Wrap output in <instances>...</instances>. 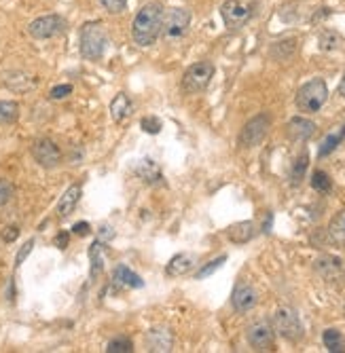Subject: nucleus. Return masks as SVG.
Masks as SVG:
<instances>
[{"label":"nucleus","instance_id":"58836bf2","mask_svg":"<svg viewBox=\"0 0 345 353\" xmlns=\"http://www.w3.org/2000/svg\"><path fill=\"white\" fill-rule=\"evenodd\" d=\"M68 239H70V235H68L66 231H62V233H60V235H57V237H55V246L60 248V250H64V248L68 246Z\"/></svg>","mask_w":345,"mask_h":353},{"label":"nucleus","instance_id":"473e14b6","mask_svg":"<svg viewBox=\"0 0 345 353\" xmlns=\"http://www.w3.org/2000/svg\"><path fill=\"white\" fill-rule=\"evenodd\" d=\"M100 3L108 13H121L127 7V0H100Z\"/></svg>","mask_w":345,"mask_h":353},{"label":"nucleus","instance_id":"7ed1b4c3","mask_svg":"<svg viewBox=\"0 0 345 353\" xmlns=\"http://www.w3.org/2000/svg\"><path fill=\"white\" fill-rule=\"evenodd\" d=\"M328 100V87L322 78H313L305 83L297 92V108L301 112H318Z\"/></svg>","mask_w":345,"mask_h":353},{"label":"nucleus","instance_id":"9d476101","mask_svg":"<svg viewBox=\"0 0 345 353\" xmlns=\"http://www.w3.org/2000/svg\"><path fill=\"white\" fill-rule=\"evenodd\" d=\"M64 28H66V21L60 15H45L28 25V32L39 41H45V39H53L60 32H64Z\"/></svg>","mask_w":345,"mask_h":353},{"label":"nucleus","instance_id":"a19ab883","mask_svg":"<svg viewBox=\"0 0 345 353\" xmlns=\"http://www.w3.org/2000/svg\"><path fill=\"white\" fill-rule=\"evenodd\" d=\"M271 220H273V216L267 214V220L263 222V233H271Z\"/></svg>","mask_w":345,"mask_h":353},{"label":"nucleus","instance_id":"b1692460","mask_svg":"<svg viewBox=\"0 0 345 353\" xmlns=\"http://www.w3.org/2000/svg\"><path fill=\"white\" fill-rule=\"evenodd\" d=\"M322 341H324V347H326L328 351H333V353H343V351H345V336H343V332H339L337 328L324 330Z\"/></svg>","mask_w":345,"mask_h":353},{"label":"nucleus","instance_id":"4be33fe9","mask_svg":"<svg viewBox=\"0 0 345 353\" xmlns=\"http://www.w3.org/2000/svg\"><path fill=\"white\" fill-rule=\"evenodd\" d=\"M90 262H92L90 275H92V279H96L104 269V246H102V242H94L90 246Z\"/></svg>","mask_w":345,"mask_h":353},{"label":"nucleus","instance_id":"39448f33","mask_svg":"<svg viewBox=\"0 0 345 353\" xmlns=\"http://www.w3.org/2000/svg\"><path fill=\"white\" fill-rule=\"evenodd\" d=\"M273 330L291 343H297L303 339V326L299 315L291 307H280L273 315Z\"/></svg>","mask_w":345,"mask_h":353},{"label":"nucleus","instance_id":"393cba45","mask_svg":"<svg viewBox=\"0 0 345 353\" xmlns=\"http://www.w3.org/2000/svg\"><path fill=\"white\" fill-rule=\"evenodd\" d=\"M343 140H345V127L335 129L333 133H328V136L324 138V142H322V146H320V153H318V155H320V157H328Z\"/></svg>","mask_w":345,"mask_h":353},{"label":"nucleus","instance_id":"f8f14e48","mask_svg":"<svg viewBox=\"0 0 345 353\" xmlns=\"http://www.w3.org/2000/svg\"><path fill=\"white\" fill-rule=\"evenodd\" d=\"M313 269L328 284H343L345 281V262L337 256H322L313 262Z\"/></svg>","mask_w":345,"mask_h":353},{"label":"nucleus","instance_id":"a211bd4d","mask_svg":"<svg viewBox=\"0 0 345 353\" xmlns=\"http://www.w3.org/2000/svg\"><path fill=\"white\" fill-rule=\"evenodd\" d=\"M315 133V125L309 119H303V116H295L289 123V136L297 142H305Z\"/></svg>","mask_w":345,"mask_h":353},{"label":"nucleus","instance_id":"f257e3e1","mask_svg":"<svg viewBox=\"0 0 345 353\" xmlns=\"http://www.w3.org/2000/svg\"><path fill=\"white\" fill-rule=\"evenodd\" d=\"M161 19L163 11L157 3L142 7L132 23V36L140 47H151L161 34Z\"/></svg>","mask_w":345,"mask_h":353},{"label":"nucleus","instance_id":"6e6552de","mask_svg":"<svg viewBox=\"0 0 345 353\" xmlns=\"http://www.w3.org/2000/svg\"><path fill=\"white\" fill-rule=\"evenodd\" d=\"M220 15L222 21L229 30H240L242 25H246L252 17V7L244 0H227V3L220 7Z\"/></svg>","mask_w":345,"mask_h":353},{"label":"nucleus","instance_id":"aec40b11","mask_svg":"<svg viewBox=\"0 0 345 353\" xmlns=\"http://www.w3.org/2000/svg\"><path fill=\"white\" fill-rule=\"evenodd\" d=\"M81 193H83V191H81L79 184L70 186V189L62 195L60 203H57V214H60V216L72 214V210L76 208V203H79V199H81Z\"/></svg>","mask_w":345,"mask_h":353},{"label":"nucleus","instance_id":"20e7f679","mask_svg":"<svg viewBox=\"0 0 345 353\" xmlns=\"http://www.w3.org/2000/svg\"><path fill=\"white\" fill-rule=\"evenodd\" d=\"M191 23V13L187 9H169L163 13L161 19V34L167 43H176L180 41Z\"/></svg>","mask_w":345,"mask_h":353},{"label":"nucleus","instance_id":"c85d7f7f","mask_svg":"<svg viewBox=\"0 0 345 353\" xmlns=\"http://www.w3.org/2000/svg\"><path fill=\"white\" fill-rule=\"evenodd\" d=\"M311 186H313V191H318V193H328L333 189V180H331V175L326 171L318 169V171H313V175H311Z\"/></svg>","mask_w":345,"mask_h":353},{"label":"nucleus","instance_id":"bb28decb","mask_svg":"<svg viewBox=\"0 0 345 353\" xmlns=\"http://www.w3.org/2000/svg\"><path fill=\"white\" fill-rule=\"evenodd\" d=\"M307 165H309V157H307V151H303V153L297 157V161H295V165H293V169H291V180H293V184H295V186H297V184H301Z\"/></svg>","mask_w":345,"mask_h":353},{"label":"nucleus","instance_id":"1a4fd4ad","mask_svg":"<svg viewBox=\"0 0 345 353\" xmlns=\"http://www.w3.org/2000/svg\"><path fill=\"white\" fill-rule=\"evenodd\" d=\"M246 339H248L250 347L256 349V351H271L273 343H275V330H273V326L269 321L258 319V321H254L248 326Z\"/></svg>","mask_w":345,"mask_h":353},{"label":"nucleus","instance_id":"e433bc0d","mask_svg":"<svg viewBox=\"0 0 345 353\" xmlns=\"http://www.w3.org/2000/svg\"><path fill=\"white\" fill-rule=\"evenodd\" d=\"M17 235H19V228H17V226H7V228H3V239H5L7 244L15 242V239H17Z\"/></svg>","mask_w":345,"mask_h":353},{"label":"nucleus","instance_id":"0eeeda50","mask_svg":"<svg viewBox=\"0 0 345 353\" xmlns=\"http://www.w3.org/2000/svg\"><path fill=\"white\" fill-rule=\"evenodd\" d=\"M269 127H271V119L269 114H258L254 116V119H250L242 133H240V146H244V149H254V146H258L265 136L269 133Z\"/></svg>","mask_w":345,"mask_h":353},{"label":"nucleus","instance_id":"7c9ffc66","mask_svg":"<svg viewBox=\"0 0 345 353\" xmlns=\"http://www.w3.org/2000/svg\"><path fill=\"white\" fill-rule=\"evenodd\" d=\"M106 351H108V353H129V351H134V343H132L129 339H125V336H121V339H112V341L108 343Z\"/></svg>","mask_w":345,"mask_h":353},{"label":"nucleus","instance_id":"cd10ccee","mask_svg":"<svg viewBox=\"0 0 345 353\" xmlns=\"http://www.w3.org/2000/svg\"><path fill=\"white\" fill-rule=\"evenodd\" d=\"M19 106L15 102H0V125H9L17 121Z\"/></svg>","mask_w":345,"mask_h":353},{"label":"nucleus","instance_id":"f3484780","mask_svg":"<svg viewBox=\"0 0 345 353\" xmlns=\"http://www.w3.org/2000/svg\"><path fill=\"white\" fill-rule=\"evenodd\" d=\"M134 173L138 175L140 180H145V182H149V184H155V182H159V180L163 178L159 165H157L155 161H151V159H142V161H138V163L134 165Z\"/></svg>","mask_w":345,"mask_h":353},{"label":"nucleus","instance_id":"72a5a7b5","mask_svg":"<svg viewBox=\"0 0 345 353\" xmlns=\"http://www.w3.org/2000/svg\"><path fill=\"white\" fill-rule=\"evenodd\" d=\"M32 248H34V239H28L23 246H21V250L17 252V256H15V267H21V262L30 256V252H32Z\"/></svg>","mask_w":345,"mask_h":353},{"label":"nucleus","instance_id":"79ce46f5","mask_svg":"<svg viewBox=\"0 0 345 353\" xmlns=\"http://www.w3.org/2000/svg\"><path fill=\"white\" fill-rule=\"evenodd\" d=\"M337 92H339L341 98H345V72H343V78H341V83H339V89H337Z\"/></svg>","mask_w":345,"mask_h":353},{"label":"nucleus","instance_id":"dca6fc26","mask_svg":"<svg viewBox=\"0 0 345 353\" xmlns=\"http://www.w3.org/2000/svg\"><path fill=\"white\" fill-rule=\"evenodd\" d=\"M254 235H256V226L250 220L231 224V226L227 228V237L231 239L233 244H248V242L254 239Z\"/></svg>","mask_w":345,"mask_h":353},{"label":"nucleus","instance_id":"9b49d317","mask_svg":"<svg viewBox=\"0 0 345 353\" xmlns=\"http://www.w3.org/2000/svg\"><path fill=\"white\" fill-rule=\"evenodd\" d=\"M32 157L34 161L45 167V169H51L55 167L57 163L62 161V153H60V146H57L53 140L49 138H41L32 144Z\"/></svg>","mask_w":345,"mask_h":353},{"label":"nucleus","instance_id":"412c9836","mask_svg":"<svg viewBox=\"0 0 345 353\" xmlns=\"http://www.w3.org/2000/svg\"><path fill=\"white\" fill-rule=\"evenodd\" d=\"M132 112V102L125 94H119L117 98H114L110 102V116H112V121H123L125 116Z\"/></svg>","mask_w":345,"mask_h":353},{"label":"nucleus","instance_id":"423d86ee","mask_svg":"<svg viewBox=\"0 0 345 353\" xmlns=\"http://www.w3.org/2000/svg\"><path fill=\"white\" fill-rule=\"evenodd\" d=\"M214 76V64L210 62H197L193 64L185 76H182V89L187 94H199V92H204L206 87L210 85Z\"/></svg>","mask_w":345,"mask_h":353},{"label":"nucleus","instance_id":"c756f323","mask_svg":"<svg viewBox=\"0 0 345 353\" xmlns=\"http://www.w3.org/2000/svg\"><path fill=\"white\" fill-rule=\"evenodd\" d=\"M227 262V256L222 254V256H218V258H214V260H210L208 264H204V267H201L197 273H195V277L197 279H206V277H210L214 271H218L220 267H222V264Z\"/></svg>","mask_w":345,"mask_h":353},{"label":"nucleus","instance_id":"f704fd0d","mask_svg":"<svg viewBox=\"0 0 345 353\" xmlns=\"http://www.w3.org/2000/svg\"><path fill=\"white\" fill-rule=\"evenodd\" d=\"M13 197V186L7 180H0V208L7 205Z\"/></svg>","mask_w":345,"mask_h":353},{"label":"nucleus","instance_id":"2eb2a0df","mask_svg":"<svg viewBox=\"0 0 345 353\" xmlns=\"http://www.w3.org/2000/svg\"><path fill=\"white\" fill-rule=\"evenodd\" d=\"M197 264V258L195 254H189V252H182V254H176L174 258H171L167 262V267H165V273L169 277H180V275H187L193 267Z\"/></svg>","mask_w":345,"mask_h":353},{"label":"nucleus","instance_id":"a878e982","mask_svg":"<svg viewBox=\"0 0 345 353\" xmlns=\"http://www.w3.org/2000/svg\"><path fill=\"white\" fill-rule=\"evenodd\" d=\"M318 43H320V49L322 51H335V49H339L343 45V39L335 30H322Z\"/></svg>","mask_w":345,"mask_h":353},{"label":"nucleus","instance_id":"2f4dec72","mask_svg":"<svg viewBox=\"0 0 345 353\" xmlns=\"http://www.w3.org/2000/svg\"><path fill=\"white\" fill-rule=\"evenodd\" d=\"M140 125H142V129H145L147 133H151V136H157L161 131V121L157 119V116H145Z\"/></svg>","mask_w":345,"mask_h":353},{"label":"nucleus","instance_id":"4468645a","mask_svg":"<svg viewBox=\"0 0 345 353\" xmlns=\"http://www.w3.org/2000/svg\"><path fill=\"white\" fill-rule=\"evenodd\" d=\"M149 351H171L174 347V334L167 328H151L145 336Z\"/></svg>","mask_w":345,"mask_h":353},{"label":"nucleus","instance_id":"f03ea898","mask_svg":"<svg viewBox=\"0 0 345 353\" xmlns=\"http://www.w3.org/2000/svg\"><path fill=\"white\" fill-rule=\"evenodd\" d=\"M108 45L106 28L100 21H87L81 28V55L85 60H100Z\"/></svg>","mask_w":345,"mask_h":353},{"label":"nucleus","instance_id":"6ab92c4d","mask_svg":"<svg viewBox=\"0 0 345 353\" xmlns=\"http://www.w3.org/2000/svg\"><path fill=\"white\" fill-rule=\"evenodd\" d=\"M112 277L117 284L121 286H127V288H134V290H140L142 286H145V281H142V277L138 273H134L129 267H125V264H117L112 271Z\"/></svg>","mask_w":345,"mask_h":353},{"label":"nucleus","instance_id":"ea45409f","mask_svg":"<svg viewBox=\"0 0 345 353\" xmlns=\"http://www.w3.org/2000/svg\"><path fill=\"white\" fill-rule=\"evenodd\" d=\"M114 237V231L110 228V226H100V242H108V239H112Z\"/></svg>","mask_w":345,"mask_h":353},{"label":"nucleus","instance_id":"5701e85b","mask_svg":"<svg viewBox=\"0 0 345 353\" xmlns=\"http://www.w3.org/2000/svg\"><path fill=\"white\" fill-rule=\"evenodd\" d=\"M328 235H331V239L337 244V246H343L345 248V210L339 212L331 224H328Z\"/></svg>","mask_w":345,"mask_h":353},{"label":"nucleus","instance_id":"ddd939ff","mask_svg":"<svg viewBox=\"0 0 345 353\" xmlns=\"http://www.w3.org/2000/svg\"><path fill=\"white\" fill-rule=\"evenodd\" d=\"M258 303V294L256 290L248 284V281H238L236 288H233V294H231V305L236 311L240 313H248L256 307Z\"/></svg>","mask_w":345,"mask_h":353},{"label":"nucleus","instance_id":"c9c22d12","mask_svg":"<svg viewBox=\"0 0 345 353\" xmlns=\"http://www.w3.org/2000/svg\"><path fill=\"white\" fill-rule=\"evenodd\" d=\"M70 94H72V85H57V87H53V89H51V98L53 100H62V98H66Z\"/></svg>","mask_w":345,"mask_h":353},{"label":"nucleus","instance_id":"4c0bfd02","mask_svg":"<svg viewBox=\"0 0 345 353\" xmlns=\"http://www.w3.org/2000/svg\"><path fill=\"white\" fill-rule=\"evenodd\" d=\"M92 231V226H90V222H76L74 226H72V233L74 235H79V237H85Z\"/></svg>","mask_w":345,"mask_h":353}]
</instances>
